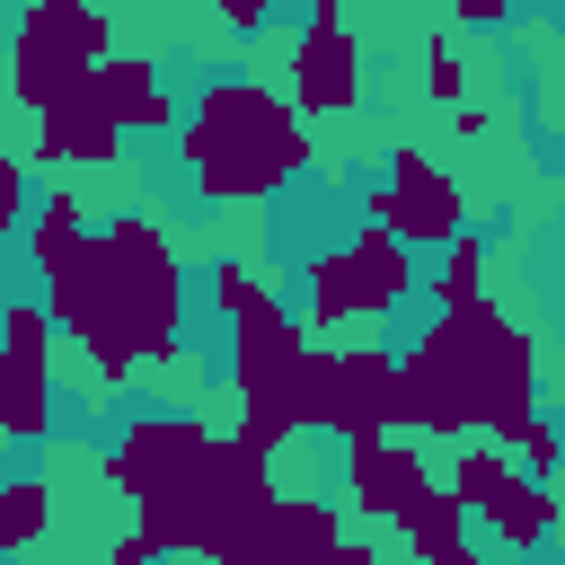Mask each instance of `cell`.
<instances>
[{
    "label": "cell",
    "instance_id": "cell-28",
    "mask_svg": "<svg viewBox=\"0 0 565 565\" xmlns=\"http://www.w3.org/2000/svg\"><path fill=\"white\" fill-rule=\"evenodd\" d=\"M450 18H459V26H503V18H512V0H459Z\"/></svg>",
    "mask_w": 565,
    "mask_h": 565
},
{
    "label": "cell",
    "instance_id": "cell-33",
    "mask_svg": "<svg viewBox=\"0 0 565 565\" xmlns=\"http://www.w3.org/2000/svg\"><path fill=\"white\" fill-rule=\"evenodd\" d=\"M433 565H486V556H477V547H468V539H459V547H441V556H433Z\"/></svg>",
    "mask_w": 565,
    "mask_h": 565
},
{
    "label": "cell",
    "instance_id": "cell-13",
    "mask_svg": "<svg viewBox=\"0 0 565 565\" xmlns=\"http://www.w3.org/2000/svg\"><path fill=\"white\" fill-rule=\"evenodd\" d=\"M424 486H433V477H424V450H415V441L344 450V494H353V512H371V521H397Z\"/></svg>",
    "mask_w": 565,
    "mask_h": 565
},
{
    "label": "cell",
    "instance_id": "cell-11",
    "mask_svg": "<svg viewBox=\"0 0 565 565\" xmlns=\"http://www.w3.org/2000/svg\"><path fill=\"white\" fill-rule=\"evenodd\" d=\"M79 88H88V106H97L115 132H168V141H177V115H185V106H177V88L159 79V62H141V53H106Z\"/></svg>",
    "mask_w": 565,
    "mask_h": 565
},
{
    "label": "cell",
    "instance_id": "cell-14",
    "mask_svg": "<svg viewBox=\"0 0 565 565\" xmlns=\"http://www.w3.org/2000/svg\"><path fill=\"white\" fill-rule=\"evenodd\" d=\"M344 265H353V318H388V309H406V300H415V256H406L388 230L353 221Z\"/></svg>",
    "mask_w": 565,
    "mask_h": 565
},
{
    "label": "cell",
    "instance_id": "cell-34",
    "mask_svg": "<svg viewBox=\"0 0 565 565\" xmlns=\"http://www.w3.org/2000/svg\"><path fill=\"white\" fill-rule=\"evenodd\" d=\"M0 565H9V547H0Z\"/></svg>",
    "mask_w": 565,
    "mask_h": 565
},
{
    "label": "cell",
    "instance_id": "cell-20",
    "mask_svg": "<svg viewBox=\"0 0 565 565\" xmlns=\"http://www.w3.org/2000/svg\"><path fill=\"white\" fill-rule=\"evenodd\" d=\"M433 256H441V265H433V282H424V291H433V309H441V318H450V309H468V300H486L494 256H486V238H477V230H459V238H450V247H433Z\"/></svg>",
    "mask_w": 565,
    "mask_h": 565
},
{
    "label": "cell",
    "instance_id": "cell-22",
    "mask_svg": "<svg viewBox=\"0 0 565 565\" xmlns=\"http://www.w3.org/2000/svg\"><path fill=\"white\" fill-rule=\"evenodd\" d=\"M397 539L415 547V565H433L441 547H459V539H468V512H459V503H450L441 486H424V494H415V503L397 512Z\"/></svg>",
    "mask_w": 565,
    "mask_h": 565
},
{
    "label": "cell",
    "instance_id": "cell-18",
    "mask_svg": "<svg viewBox=\"0 0 565 565\" xmlns=\"http://www.w3.org/2000/svg\"><path fill=\"white\" fill-rule=\"evenodd\" d=\"M53 318H44V300H0V371H18V380H53Z\"/></svg>",
    "mask_w": 565,
    "mask_h": 565
},
{
    "label": "cell",
    "instance_id": "cell-26",
    "mask_svg": "<svg viewBox=\"0 0 565 565\" xmlns=\"http://www.w3.org/2000/svg\"><path fill=\"white\" fill-rule=\"evenodd\" d=\"M424 88H433L441 106H459V88H468V62H459V44H450V35H433V53H424Z\"/></svg>",
    "mask_w": 565,
    "mask_h": 565
},
{
    "label": "cell",
    "instance_id": "cell-31",
    "mask_svg": "<svg viewBox=\"0 0 565 565\" xmlns=\"http://www.w3.org/2000/svg\"><path fill=\"white\" fill-rule=\"evenodd\" d=\"M450 132H459V141H486V132H494V115H486V106H459V115H450Z\"/></svg>",
    "mask_w": 565,
    "mask_h": 565
},
{
    "label": "cell",
    "instance_id": "cell-17",
    "mask_svg": "<svg viewBox=\"0 0 565 565\" xmlns=\"http://www.w3.org/2000/svg\"><path fill=\"white\" fill-rule=\"evenodd\" d=\"M18 238H26L35 274H53V265H62V256L88 238V203H79L71 185H53V194H35V203H26V230H18Z\"/></svg>",
    "mask_w": 565,
    "mask_h": 565
},
{
    "label": "cell",
    "instance_id": "cell-30",
    "mask_svg": "<svg viewBox=\"0 0 565 565\" xmlns=\"http://www.w3.org/2000/svg\"><path fill=\"white\" fill-rule=\"evenodd\" d=\"M221 18H230L238 35H256V26H265V0H221Z\"/></svg>",
    "mask_w": 565,
    "mask_h": 565
},
{
    "label": "cell",
    "instance_id": "cell-27",
    "mask_svg": "<svg viewBox=\"0 0 565 565\" xmlns=\"http://www.w3.org/2000/svg\"><path fill=\"white\" fill-rule=\"evenodd\" d=\"M26 203H35V194H26V159L0 141V238H9V230H26Z\"/></svg>",
    "mask_w": 565,
    "mask_h": 565
},
{
    "label": "cell",
    "instance_id": "cell-16",
    "mask_svg": "<svg viewBox=\"0 0 565 565\" xmlns=\"http://www.w3.org/2000/svg\"><path fill=\"white\" fill-rule=\"evenodd\" d=\"M486 530H494L512 556H539V547L556 539V486H530V477H512V486L486 503Z\"/></svg>",
    "mask_w": 565,
    "mask_h": 565
},
{
    "label": "cell",
    "instance_id": "cell-23",
    "mask_svg": "<svg viewBox=\"0 0 565 565\" xmlns=\"http://www.w3.org/2000/svg\"><path fill=\"white\" fill-rule=\"evenodd\" d=\"M44 530H53V486L44 477H0V547L26 556V547H44Z\"/></svg>",
    "mask_w": 565,
    "mask_h": 565
},
{
    "label": "cell",
    "instance_id": "cell-6",
    "mask_svg": "<svg viewBox=\"0 0 565 565\" xmlns=\"http://www.w3.org/2000/svg\"><path fill=\"white\" fill-rule=\"evenodd\" d=\"M115 53V18L97 0H35L18 26H9V71H0V106H62L97 62Z\"/></svg>",
    "mask_w": 565,
    "mask_h": 565
},
{
    "label": "cell",
    "instance_id": "cell-35",
    "mask_svg": "<svg viewBox=\"0 0 565 565\" xmlns=\"http://www.w3.org/2000/svg\"><path fill=\"white\" fill-rule=\"evenodd\" d=\"M0 124H9V106H0Z\"/></svg>",
    "mask_w": 565,
    "mask_h": 565
},
{
    "label": "cell",
    "instance_id": "cell-5",
    "mask_svg": "<svg viewBox=\"0 0 565 565\" xmlns=\"http://www.w3.org/2000/svg\"><path fill=\"white\" fill-rule=\"evenodd\" d=\"M203 450H212V424L177 415V406H141L124 424V441L106 450V477L115 494H132V539L150 556H194V486H203Z\"/></svg>",
    "mask_w": 565,
    "mask_h": 565
},
{
    "label": "cell",
    "instance_id": "cell-3",
    "mask_svg": "<svg viewBox=\"0 0 565 565\" xmlns=\"http://www.w3.org/2000/svg\"><path fill=\"white\" fill-rule=\"evenodd\" d=\"M177 159L203 203H265L318 159V141L265 79H203L177 115Z\"/></svg>",
    "mask_w": 565,
    "mask_h": 565
},
{
    "label": "cell",
    "instance_id": "cell-10",
    "mask_svg": "<svg viewBox=\"0 0 565 565\" xmlns=\"http://www.w3.org/2000/svg\"><path fill=\"white\" fill-rule=\"evenodd\" d=\"M335 450H371V441H397V353L388 344H353V353H327V397H318V424Z\"/></svg>",
    "mask_w": 565,
    "mask_h": 565
},
{
    "label": "cell",
    "instance_id": "cell-21",
    "mask_svg": "<svg viewBox=\"0 0 565 565\" xmlns=\"http://www.w3.org/2000/svg\"><path fill=\"white\" fill-rule=\"evenodd\" d=\"M512 486V459L494 450V441H459V459H450V477H441V494L468 512V521H486V503Z\"/></svg>",
    "mask_w": 565,
    "mask_h": 565
},
{
    "label": "cell",
    "instance_id": "cell-8",
    "mask_svg": "<svg viewBox=\"0 0 565 565\" xmlns=\"http://www.w3.org/2000/svg\"><path fill=\"white\" fill-rule=\"evenodd\" d=\"M353 203H362V221H371V230H388L406 256L450 247V238L468 230V194H459V177H450V168H433L415 141H397V150H388V168H380Z\"/></svg>",
    "mask_w": 565,
    "mask_h": 565
},
{
    "label": "cell",
    "instance_id": "cell-2",
    "mask_svg": "<svg viewBox=\"0 0 565 565\" xmlns=\"http://www.w3.org/2000/svg\"><path fill=\"white\" fill-rule=\"evenodd\" d=\"M539 415V335L486 300L433 318L397 353V441L441 433V441H512Z\"/></svg>",
    "mask_w": 565,
    "mask_h": 565
},
{
    "label": "cell",
    "instance_id": "cell-15",
    "mask_svg": "<svg viewBox=\"0 0 565 565\" xmlns=\"http://www.w3.org/2000/svg\"><path fill=\"white\" fill-rule=\"evenodd\" d=\"M335 539H344L335 494H274V565H318Z\"/></svg>",
    "mask_w": 565,
    "mask_h": 565
},
{
    "label": "cell",
    "instance_id": "cell-7",
    "mask_svg": "<svg viewBox=\"0 0 565 565\" xmlns=\"http://www.w3.org/2000/svg\"><path fill=\"white\" fill-rule=\"evenodd\" d=\"M194 556L203 565H274V477H265V450H247L238 433H212V450H203Z\"/></svg>",
    "mask_w": 565,
    "mask_h": 565
},
{
    "label": "cell",
    "instance_id": "cell-32",
    "mask_svg": "<svg viewBox=\"0 0 565 565\" xmlns=\"http://www.w3.org/2000/svg\"><path fill=\"white\" fill-rule=\"evenodd\" d=\"M106 565H159V556H150V547H141V539H132V530H124V539H115V547H106Z\"/></svg>",
    "mask_w": 565,
    "mask_h": 565
},
{
    "label": "cell",
    "instance_id": "cell-25",
    "mask_svg": "<svg viewBox=\"0 0 565 565\" xmlns=\"http://www.w3.org/2000/svg\"><path fill=\"white\" fill-rule=\"evenodd\" d=\"M265 300H274V282H265L247 256H221V265H212V309H221L230 327H238L247 309H265Z\"/></svg>",
    "mask_w": 565,
    "mask_h": 565
},
{
    "label": "cell",
    "instance_id": "cell-12",
    "mask_svg": "<svg viewBox=\"0 0 565 565\" xmlns=\"http://www.w3.org/2000/svg\"><path fill=\"white\" fill-rule=\"evenodd\" d=\"M26 159H35V168H115V159H124V132L88 106V88H71L62 106H44V115H35Z\"/></svg>",
    "mask_w": 565,
    "mask_h": 565
},
{
    "label": "cell",
    "instance_id": "cell-29",
    "mask_svg": "<svg viewBox=\"0 0 565 565\" xmlns=\"http://www.w3.org/2000/svg\"><path fill=\"white\" fill-rule=\"evenodd\" d=\"M318 565H380V547H371V539H335Z\"/></svg>",
    "mask_w": 565,
    "mask_h": 565
},
{
    "label": "cell",
    "instance_id": "cell-24",
    "mask_svg": "<svg viewBox=\"0 0 565 565\" xmlns=\"http://www.w3.org/2000/svg\"><path fill=\"white\" fill-rule=\"evenodd\" d=\"M53 433V380L0 371V441H44Z\"/></svg>",
    "mask_w": 565,
    "mask_h": 565
},
{
    "label": "cell",
    "instance_id": "cell-4",
    "mask_svg": "<svg viewBox=\"0 0 565 565\" xmlns=\"http://www.w3.org/2000/svg\"><path fill=\"white\" fill-rule=\"evenodd\" d=\"M230 388H238V441L247 450H282L291 433L318 424V397H327V353L309 344V327L265 300L230 327Z\"/></svg>",
    "mask_w": 565,
    "mask_h": 565
},
{
    "label": "cell",
    "instance_id": "cell-1",
    "mask_svg": "<svg viewBox=\"0 0 565 565\" xmlns=\"http://www.w3.org/2000/svg\"><path fill=\"white\" fill-rule=\"evenodd\" d=\"M44 318H53V335H71L88 353L97 388H124L141 362H168L177 327H185V265H177V238L159 230V212L132 203L106 230H88L44 274Z\"/></svg>",
    "mask_w": 565,
    "mask_h": 565
},
{
    "label": "cell",
    "instance_id": "cell-19",
    "mask_svg": "<svg viewBox=\"0 0 565 565\" xmlns=\"http://www.w3.org/2000/svg\"><path fill=\"white\" fill-rule=\"evenodd\" d=\"M300 282H309V309H300L309 344L335 335V327H353V265H344V247H318V256L300 265Z\"/></svg>",
    "mask_w": 565,
    "mask_h": 565
},
{
    "label": "cell",
    "instance_id": "cell-9",
    "mask_svg": "<svg viewBox=\"0 0 565 565\" xmlns=\"http://www.w3.org/2000/svg\"><path fill=\"white\" fill-rule=\"evenodd\" d=\"M371 62H362V44H353V26H344V0H318L309 18H300V35H291V53H282V79H291V115L309 124V115H353L362 106V79Z\"/></svg>",
    "mask_w": 565,
    "mask_h": 565
}]
</instances>
